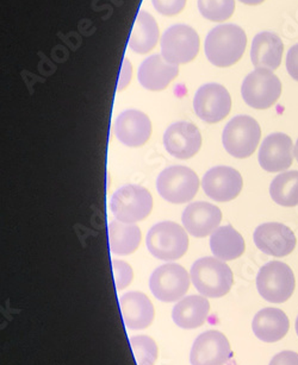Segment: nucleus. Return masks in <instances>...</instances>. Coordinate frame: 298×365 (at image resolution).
<instances>
[{
	"label": "nucleus",
	"instance_id": "nucleus-1",
	"mask_svg": "<svg viewBox=\"0 0 298 365\" xmlns=\"http://www.w3.org/2000/svg\"><path fill=\"white\" fill-rule=\"evenodd\" d=\"M246 46L247 36L240 26L222 24L215 26L205 38V55L212 65L224 68L242 58Z\"/></svg>",
	"mask_w": 298,
	"mask_h": 365
},
{
	"label": "nucleus",
	"instance_id": "nucleus-2",
	"mask_svg": "<svg viewBox=\"0 0 298 365\" xmlns=\"http://www.w3.org/2000/svg\"><path fill=\"white\" fill-rule=\"evenodd\" d=\"M190 275L196 289L205 297H224L233 286L232 269L219 258H199L191 267Z\"/></svg>",
	"mask_w": 298,
	"mask_h": 365
},
{
	"label": "nucleus",
	"instance_id": "nucleus-3",
	"mask_svg": "<svg viewBox=\"0 0 298 365\" xmlns=\"http://www.w3.org/2000/svg\"><path fill=\"white\" fill-rule=\"evenodd\" d=\"M146 243L149 252L162 261L179 259L189 249L187 230L173 222H159L153 226Z\"/></svg>",
	"mask_w": 298,
	"mask_h": 365
},
{
	"label": "nucleus",
	"instance_id": "nucleus-4",
	"mask_svg": "<svg viewBox=\"0 0 298 365\" xmlns=\"http://www.w3.org/2000/svg\"><path fill=\"white\" fill-rule=\"evenodd\" d=\"M294 272L283 262L272 261L262 265L257 276V288L262 299L272 304H283L294 294Z\"/></svg>",
	"mask_w": 298,
	"mask_h": 365
},
{
	"label": "nucleus",
	"instance_id": "nucleus-5",
	"mask_svg": "<svg viewBox=\"0 0 298 365\" xmlns=\"http://www.w3.org/2000/svg\"><path fill=\"white\" fill-rule=\"evenodd\" d=\"M262 137L258 122L249 115H237L223 130L222 143L228 154L247 158L254 154Z\"/></svg>",
	"mask_w": 298,
	"mask_h": 365
},
{
	"label": "nucleus",
	"instance_id": "nucleus-6",
	"mask_svg": "<svg viewBox=\"0 0 298 365\" xmlns=\"http://www.w3.org/2000/svg\"><path fill=\"white\" fill-rule=\"evenodd\" d=\"M153 208L152 194L139 185H126L112 195V215L119 222L135 224L147 218Z\"/></svg>",
	"mask_w": 298,
	"mask_h": 365
},
{
	"label": "nucleus",
	"instance_id": "nucleus-7",
	"mask_svg": "<svg viewBox=\"0 0 298 365\" xmlns=\"http://www.w3.org/2000/svg\"><path fill=\"white\" fill-rule=\"evenodd\" d=\"M199 188V179L192 169L173 165L159 174L157 190L172 204H185L194 199Z\"/></svg>",
	"mask_w": 298,
	"mask_h": 365
},
{
	"label": "nucleus",
	"instance_id": "nucleus-8",
	"mask_svg": "<svg viewBox=\"0 0 298 365\" xmlns=\"http://www.w3.org/2000/svg\"><path fill=\"white\" fill-rule=\"evenodd\" d=\"M244 103L255 110L272 108L282 94V83L269 69L257 68L248 74L241 86Z\"/></svg>",
	"mask_w": 298,
	"mask_h": 365
},
{
	"label": "nucleus",
	"instance_id": "nucleus-9",
	"mask_svg": "<svg viewBox=\"0 0 298 365\" xmlns=\"http://www.w3.org/2000/svg\"><path fill=\"white\" fill-rule=\"evenodd\" d=\"M199 37L191 26L176 24L166 30L162 38V55L173 65H184L197 56Z\"/></svg>",
	"mask_w": 298,
	"mask_h": 365
},
{
	"label": "nucleus",
	"instance_id": "nucleus-10",
	"mask_svg": "<svg viewBox=\"0 0 298 365\" xmlns=\"http://www.w3.org/2000/svg\"><path fill=\"white\" fill-rule=\"evenodd\" d=\"M149 288L158 300L174 302L187 293L190 276L182 265L169 263L155 269L149 279Z\"/></svg>",
	"mask_w": 298,
	"mask_h": 365
},
{
	"label": "nucleus",
	"instance_id": "nucleus-11",
	"mask_svg": "<svg viewBox=\"0 0 298 365\" xmlns=\"http://www.w3.org/2000/svg\"><path fill=\"white\" fill-rule=\"evenodd\" d=\"M196 115L204 122L219 123L229 115L232 98L227 88L219 83H207L194 98Z\"/></svg>",
	"mask_w": 298,
	"mask_h": 365
},
{
	"label": "nucleus",
	"instance_id": "nucleus-12",
	"mask_svg": "<svg viewBox=\"0 0 298 365\" xmlns=\"http://www.w3.org/2000/svg\"><path fill=\"white\" fill-rule=\"evenodd\" d=\"M232 357L230 344L223 333L212 329L202 333L191 347L192 365H224Z\"/></svg>",
	"mask_w": 298,
	"mask_h": 365
},
{
	"label": "nucleus",
	"instance_id": "nucleus-13",
	"mask_svg": "<svg viewBox=\"0 0 298 365\" xmlns=\"http://www.w3.org/2000/svg\"><path fill=\"white\" fill-rule=\"evenodd\" d=\"M254 243L259 250L273 257H285L296 247L294 231L280 222H265L254 231Z\"/></svg>",
	"mask_w": 298,
	"mask_h": 365
},
{
	"label": "nucleus",
	"instance_id": "nucleus-14",
	"mask_svg": "<svg viewBox=\"0 0 298 365\" xmlns=\"http://www.w3.org/2000/svg\"><path fill=\"white\" fill-rule=\"evenodd\" d=\"M242 185L244 181L240 173L227 165L210 169L202 180L205 194L219 202L234 200L241 193Z\"/></svg>",
	"mask_w": 298,
	"mask_h": 365
},
{
	"label": "nucleus",
	"instance_id": "nucleus-15",
	"mask_svg": "<svg viewBox=\"0 0 298 365\" xmlns=\"http://www.w3.org/2000/svg\"><path fill=\"white\" fill-rule=\"evenodd\" d=\"M294 144L285 133H271L262 140L259 163L264 170L280 173L290 168L294 162Z\"/></svg>",
	"mask_w": 298,
	"mask_h": 365
},
{
	"label": "nucleus",
	"instance_id": "nucleus-16",
	"mask_svg": "<svg viewBox=\"0 0 298 365\" xmlns=\"http://www.w3.org/2000/svg\"><path fill=\"white\" fill-rule=\"evenodd\" d=\"M164 145L169 155L179 160H187L197 154L202 145V136L197 126L187 122H177L166 130Z\"/></svg>",
	"mask_w": 298,
	"mask_h": 365
},
{
	"label": "nucleus",
	"instance_id": "nucleus-17",
	"mask_svg": "<svg viewBox=\"0 0 298 365\" xmlns=\"http://www.w3.org/2000/svg\"><path fill=\"white\" fill-rule=\"evenodd\" d=\"M114 131L117 140L126 147H141L151 137L152 123L144 112L126 110L116 119Z\"/></svg>",
	"mask_w": 298,
	"mask_h": 365
},
{
	"label": "nucleus",
	"instance_id": "nucleus-18",
	"mask_svg": "<svg viewBox=\"0 0 298 365\" xmlns=\"http://www.w3.org/2000/svg\"><path fill=\"white\" fill-rule=\"evenodd\" d=\"M182 220L187 232L197 238H203L219 229L222 212L215 205L197 201L184 210Z\"/></svg>",
	"mask_w": 298,
	"mask_h": 365
},
{
	"label": "nucleus",
	"instance_id": "nucleus-19",
	"mask_svg": "<svg viewBox=\"0 0 298 365\" xmlns=\"http://www.w3.org/2000/svg\"><path fill=\"white\" fill-rule=\"evenodd\" d=\"M179 74L178 65H173L166 61L162 55H152L141 63L139 68V83L146 90L158 91L165 90L173 80Z\"/></svg>",
	"mask_w": 298,
	"mask_h": 365
},
{
	"label": "nucleus",
	"instance_id": "nucleus-20",
	"mask_svg": "<svg viewBox=\"0 0 298 365\" xmlns=\"http://www.w3.org/2000/svg\"><path fill=\"white\" fill-rule=\"evenodd\" d=\"M119 306L124 325L130 329H144L154 320V307L147 295L141 292H129L121 297Z\"/></svg>",
	"mask_w": 298,
	"mask_h": 365
},
{
	"label": "nucleus",
	"instance_id": "nucleus-21",
	"mask_svg": "<svg viewBox=\"0 0 298 365\" xmlns=\"http://www.w3.org/2000/svg\"><path fill=\"white\" fill-rule=\"evenodd\" d=\"M290 322L287 314L278 308L267 307L259 311L252 322L255 336L264 343H276L287 336Z\"/></svg>",
	"mask_w": 298,
	"mask_h": 365
},
{
	"label": "nucleus",
	"instance_id": "nucleus-22",
	"mask_svg": "<svg viewBox=\"0 0 298 365\" xmlns=\"http://www.w3.org/2000/svg\"><path fill=\"white\" fill-rule=\"evenodd\" d=\"M283 51V42L276 34L259 33L252 42V63L255 68L269 69L273 72L282 63Z\"/></svg>",
	"mask_w": 298,
	"mask_h": 365
},
{
	"label": "nucleus",
	"instance_id": "nucleus-23",
	"mask_svg": "<svg viewBox=\"0 0 298 365\" xmlns=\"http://www.w3.org/2000/svg\"><path fill=\"white\" fill-rule=\"evenodd\" d=\"M210 311V304L205 297L190 295L177 302L172 318L177 326L184 329H197L204 324Z\"/></svg>",
	"mask_w": 298,
	"mask_h": 365
},
{
	"label": "nucleus",
	"instance_id": "nucleus-24",
	"mask_svg": "<svg viewBox=\"0 0 298 365\" xmlns=\"http://www.w3.org/2000/svg\"><path fill=\"white\" fill-rule=\"evenodd\" d=\"M210 247L216 258L226 262L233 261L242 256L246 245L244 237L233 226L227 225L212 232Z\"/></svg>",
	"mask_w": 298,
	"mask_h": 365
},
{
	"label": "nucleus",
	"instance_id": "nucleus-25",
	"mask_svg": "<svg viewBox=\"0 0 298 365\" xmlns=\"http://www.w3.org/2000/svg\"><path fill=\"white\" fill-rule=\"evenodd\" d=\"M158 40V24L153 16L146 11L139 12L130 35V49L137 54H147L148 51H151L157 46Z\"/></svg>",
	"mask_w": 298,
	"mask_h": 365
},
{
	"label": "nucleus",
	"instance_id": "nucleus-26",
	"mask_svg": "<svg viewBox=\"0 0 298 365\" xmlns=\"http://www.w3.org/2000/svg\"><path fill=\"white\" fill-rule=\"evenodd\" d=\"M141 243V230L133 224L114 220L109 224V244L112 254L126 256L136 251Z\"/></svg>",
	"mask_w": 298,
	"mask_h": 365
},
{
	"label": "nucleus",
	"instance_id": "nucleus-27",
	"mask_svg": "<svg viewBox=\"0 0 298 365\" xmlns=\"http://www.w3.org/2000/svg\"><path fill=\"white\" fill-rule=\"evenodd\" d=\"M269 195L276 204L284 207H294L298 205V172L282 173L274 178L269 186Z\"/></svg>",
	"mask_w": 298,
	"mask_h": 365
},
{
	"label": "nucleus",
	"instance_id": "nucleus-28",
	"mask_svg": "<svg viewBox=\"0 0 298 365\" xmlns=\"http://www.w3.org/2000/svg\"><path fill=\"white\" fill-rule=\"evenodd\" d=\"M198 10L204 19L212 22L229 19L235 11L234 0H198Z\"/></svg>",
	"mask_w": 298,
	"mask_h": 365
},
{
	"label": "nucleus",
	"instance_id": "nucleus-29",
	"mask_svg": "<svg viewBox=\"0 0 298 365\" xmlns=\"http://www.w3.org/2000/svg\"><path fill=\"white\" fill-rule=\"evenodd\" d=\"M130 346L137 365H154L158 359V345L148 336H135L130 338Z\"/></svg>",
	"mask_w": 298,
	"mask_h": 365
},
{
	"label": "nucleus",
	"instance_id": "nucleus-30",
	"mask_svg": "<svg viewBox=\"0 0 298 365\" xmlns=\"http://www.w3.org/2000/svg\"><path fill=\"white\" fill-rule=\"evenodd\" d=\"M112 272H114L116 288L119 290L124 289L133 281V269L126 262L114 259L112 261Z\"/></svg>",
	"mask_w": 298,
	"mask_h": 365
},
{
	"label": "nucleus",
	"instance_id": "nucleus-31",
	"mask_svg": "<svg viewBox=\"0 0 298 365\" xmlns=\"http://www.w3.org/2000/svg\"><path fill=\"white\" fill-rule=\"evenodd\" d=\"M155 10L164 16H174L183 11L187 0H152Z\"/></svg>",
	"mask_w": 298,
	"mask_h": 365
},
{
	"label": "nucleus",
	"instance_id": "nucleus-32",
	"mask_svg": "<svg viewBox=\"0 0 298 365\" xmlns=\"http://www.w3.org/2000/svg\"><path fill=\"white\" fill-rule=\"evenodd\" d=\"M269 365H298V354L294 351H282L271 359Z\"/></svg>",
	"mask_w": 298,
	"mask_h": 365
},
{
	"label": "nucleus",
	"instance_id": "nucleus-33",
	"mask_svg": "<svg viewBox=\"0 0 298 365\" xmlns=\"http://www.w3.org/2000/svg\"><path fill=\"white\" fill-rule=\"evenodd\" d=\"M287 69L291 78L298 81V43L292 46L287 53Z\"/></svg>",
	"mask_w": 298,
	"mask_h": 365
},
{
	"label": "nucleus",
	"instance_id": "nucleus-34",
	"mask_svg": "<svg viewBox=\"0 0 298 365\" xmlns=\"http://www.w3.org/2000/svg\"><path fill=\"white\" fill-rule=\"evenodd\" d=\"M130 79H131V65H130V62L128 60H124L123 61L122 72H121V76H119L117 90H124L128 86V83H130Z\"/></svg>",
	"mask_w": 298,
	"mask_h": 365
},
{
	"label": "nucleus",
	"instance_id": "nucleus-35",
	"mask_svg": "<svg viewBox=\"0 0 298 365\" xmlns=\"http://www.w3.org/2000/svg\"><path fill=\"white\" fill-rule=\"evenodd\" d=\"M241 3H244L246 5H259L264 3L265 0H239Z\"/></svg>",
	"mask_w": 298,
	"mask_h": 365
},
{
	"label": "nucleus",
	"instance_id": "nucleus-36",
	"mask_svg": "<svg viewBox=\"0 0 298 365\" xmlns=\"http://www.w3.org/2000/svg\"><path fill=\"white\" fill-rule=\"evenodd\" d=\"M294 158H296V160H297V162H298V140H297V143H296V145H294Z\"/></svg>",
	"mask_w": 298,
	"mask_h": 365
},
{
	"label": "nucleus",
	"instance_id": "nucleus-37",
	"mask_svg": "<svg viewBox=\"0 0 298 365\" xmlns=\"http://www.w3.org/2000/svg\"><path fill=\"white\" fill-rule=\"evenodd\" d=\"M296 333H297V336H298V317H297V320H296Z\"/></svg>",
	"mask_w": 298,
	"mask_h": 365
}]
</instances>
